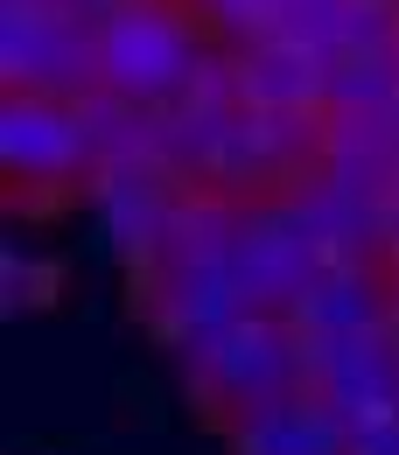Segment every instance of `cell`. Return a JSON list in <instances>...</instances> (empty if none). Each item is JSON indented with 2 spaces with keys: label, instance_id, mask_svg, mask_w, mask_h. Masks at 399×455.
<instances>
[{
  "label": "cell",
  "instance_id": "1",
  "mask_svg": "<svg viewBox=\"0 0 399 455\" xmlns=\"http://www.w3.org/2000/svg\"><path fill=\"white\" fill-rule=\"evenodd\" d=\"M175 371H182V393L196 399L203 420L238 427V420H252V413H267L281 399L308 393V343L287 315H252V323H238L231 337H218L211 350H196Z\"/></svg>",
  "mask_w": 399,
  "mask_h": 455
},
{
  "label": "cell",
  "instance_id": "2",
  "mask_svg": "<svg viewBox=\"0 0 399 455\" xmlns=\"http://www.w3.org/2000/svg\"><path fill=\"white\" fill-rule=\"evenodd\" d=\"M211 36L189 0H119L99 14V84L133 106H175L211 63Z\"/></svg>",
  "mask_w": 399,
  "mask_h": 455
},
{
  "label": "cell",
  "instance_id": "3",
  "mask_svg": "<svg viewBox=\"0 0 399 455\" xmlns=\"http://www.w3.org/2000/svg\"><path fill=\"white\" fill-rule=\"evenodd\" d=\"M133 301L148 315V337L169 350L175 364H189L196 350H211L218 337H231L238 323L267 315L252 301V287L238 281V259L211 252V259H189V252H162L148 267H133Z\"/></svg>",
  "mask_w": 399,
  "mask_h": 455
},
{
  "label": "cell",
  "instance_id": "4",
  "mask_svg": "<svg viewBox=\"0 0 399 455\" xmlns=\"http://www.w3.org/2000/svg\"><path fill=\"white\" fill-rule=\"evenodd\" d=\"M0 169H7L14 211H63L99 175L84 113L70 99H14V92H0Z\"/></svg>",
  "mask_w": 399,
  "mask_h": 455
},
{
  "label": "cell",
  "instance_id": "5",
  "mask_svg": "<svg viewBox=\"0 0 399 455\" xmlns=\"http://www.w3.org/2000/svg\"><path fill=\"white\" fill-rule=\"evenodd\" d=\"M0 92L14 99H92L99 21L57 0H0Z\"/></svg>",
  "mask_w": 399,
  "mask_h": 455
},
{
  "label": "cell",
  "instance_id": "6",
  "mask_svg": "<svg viewBox=\"0 0 399 455\" xmlns=\"http://www.w3.org/2000/svg\"><path fill=\"white\" fill-rule=\"evenodd\" d=\"M182 189L189 182H175L155 162H119V169L92 175L84 196H92L99 225L113 238V252L126 259V274L148 267V259H162V245H169V231H175V211H182Z\"/></svg>",
  "mask_w": 399,
  "mask_h": 455
},
{
  "label": "cell",
  "instance_id": "7",
  "mask_svg": "<svg viewBox=\"0 0 399 455\" xmlns=\"http://www.w3.org/2000/svg\"><path fill=\"white\" fill-rule=\"evenodd\" d=\"M393 308H399V267H386V259H330L315 281L301 287L287 323L308 343H337V337L393 330Z\"/></svg>",
  "mask_w": 399,
  "mask_h": 455
},
{
  "label": "cell",
  "instance_id": "8",
  "mask_svg": "<svg viewBox=\"0 0 399 455\" xmlns=\"http://www.w3.org/2000/svg\"><path fill=\"white\" fill-rule=\"evenodd\" d=\"M231 259H238V281L252 287V301H259L267 315H287V308L301 301V287L330 267V259H323V245L308 238V225L294 218V204H287V196L245 211V231H238Z\"/></svg>",
  "mask_w": 399,
  "mask_h": 455
},
{
  "label": "cell",
  "instance_id": "9",
  "mask_svg": "<svg viewBox=\"0 0 399 455\" xmlns=\"http://www.w3.org/2000/svg\"><path fill=\"white\" fill-rule=\"evenodd\" d=\"M308 343V337H301ZM308 393L330 399L350 427L364 420H393L399 413V337H337V343H308Z\"/></svg>",
  "mask_w": 399,
  "mask_h": 455
},
{
  "label": "cell",
  "instance_id": "10",
  "mask_svg": "<svg viewBox=\"0 0 399 455\" xmlns=\"http://www.w3.org/2000/svg\"><path fill=\"white\" fill-rule=\"evenodd\" d=\"M294 218L308 225V238L323 245V259H386L393 267V245H386V218H393V196L350 182V175L315 169L308 182L287 189Z\"/></svg>",
  "mask_w": 399,
  "mask_h": 455
},
{
  "label": "cell",
  "instance_id": "11",
  "mask_svg": "<svg viewBox=\"0 0 399 455\" xmlns=\"http://www.w3.org/2000/svg\"><path fill=\"white\" fill-rule=\"evenodd\" d=\"M245 113H330V57L301 50L287 36H267L252 50H231Z\"/></svg>",
  "mask_w": 399,
  "mask_h": 455
},
{
  "label": "cell",
  "instance_id": "12",
  "mask_svg": "<svg viewBox=\"0 0 399 455\" xmlns=\"http://www.w3.org/2000/svg\"><path fill=\"white\" fill-rule=\"evenodd\" d=\"M231 455H350V420H343L330 399L294 393L252 420L225 427Z\"/></svg>",
  "mask_w": 399,
  "mask_h": 455
},
{
  "label": "cell",
  "instance_id": "13",
  "mask_svg": "<svg viewBox=\"0 0 399 455\" xmlns=\"http://www.w3.org/2000/svg\"><path fill=\"white\" fill-rule=\"evenodd\" d=\"M77 113H84V133H92V155H99V169H119V162H155V106H133V99H119V92H92V99H77Z\"/></svg>",
  "mask_w": 399,
  "mask_h": 455
},
{
  "label": "cell",
  "instance_id": "14",
  "mask_svg": "<svg viewBox=\"0 0 399 455\" xmlns=\"http://www.w3.org/2000/svg\"><path fill=\"white\" fill-rule=\"evenodd\" d=\"M393 106H399V50H343V57H330V119L393 113Z\"/></svg>",
  "mask_w": 399,
  "mask_h": 455
},
{
  "label": "cell",
  "instance_id": "15",
  "mask_svg": "<svg viewBox=\"0 0 399 455\" xmlns=\"http://www.w3.org/2000/svg\"><path fill=\"white\" fill-rule=\"evenodd\" d=\"M63 287V267L57 259H28L21 245H7V315H21V308H36V301H50Z\"/></svg>",
  "mask_w": 399,
  "mask_h": 455
},
{
  "label": "cell",
  "instance_id": "16",
  "mask_svg": "<svg viewBox=\"0 0 399 455\" xmlns=\"http://www.w3.org/2000/svg\"><path fill=\"white\" fill-rule=\"evenodd\" d=\"M350 455H399V413H393V420H364V427H350Z\"/></svg>",
  "mask_w": 399,
  "mask_h": 455
},
{
  "label": "cell",
  "instance_id": "17",
  "mask_svg": "<svg viewBox=\"0 0 399 455\" xmlns=\"http://www.w3.org/2000/svg\"><path fill=\"white\" fill-rule=\"evenodd\" d=\"M57 7H77V14H92V21H99V14H113L119 0H57Z\"/></svg>",
  "mask_w": 399,
  "mask_h": 455
},
{
  "label": "cell",
  "instance_id": "18",
  "mask_svg": "<svg viewBox=\"0 0 399 455\" xmlns=\"http://www.w3.org/2000/svg\"><path fill=\"white\" fill-rule=\"evenodd\" d=\"M393 337H399V308H393Z\"/></svg>",
  "mask_w": 399,
  "mask_h": 455
}]
</instances>
